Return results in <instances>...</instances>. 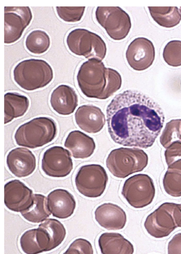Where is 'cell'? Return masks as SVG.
Segmentation results:
<instances>
[{"label":"cell","mask_w":181,"mask_h":254,"mask_svg":"<svg viewBox=\"0 0 181 254\" xmlns=\"http://www.w3.org/2000/svg\"><path fill=\"white\" fill-rule=\"evenodd\" d=\"M106 111L109 135L114 142L123 146L148 148L163 127L165 116L160 106L138 91L118 94Z\"/></svg>","instance_id":"1"},{"label":"cell","mask_w":181,"mask_h":254,"mask_svg":"<svg viewBox=\"0 0 181 254\" xmlns=\"http://www.w3.org/2000/svg\"><path fill=\"white\" fill-rule=\"evenodd\" d=\"M78 85L86 97L105 100L119 89L120 79L119 72L106 67L100 60L91 59L83 63L77 75Z\"/></svg>","instance_id":"2"},{"label":"cell","mask_w":181,"mask_h":254,"mask_svg":"<svg viewBox=\"0 0 181 254\" xmlns=\"http://www.w3.org/2000/svg\"><path fill=\"white\" fill-rule=\"evenodd\" d=\"M13 79L21 88L30 91L48 85L54 76L51 65L41 59H30L16 64L13 70Z\"/></svg>","instance_id":"3"},{"label":"cell","mask_w":181,"mask_h":254,"mask_svg":"<svg viewBox=\"0 0 181 254\" xmlns=\"http://www.w3.org/2000/svg\"><path fill=\"white\" fill-rule=\"evenodd\" d=\"M57 132L56 124L52 119L40 117L21 125L15 133L14 139L17 145L33 149L51 142Z\"/></svg>","instance_id":"4"},{"label":"cell","mask_w":181,"mask_h":254,"mask_svg":"<svg viewBox=\"0 0 181 254\" xmlns=\"http://www.w3.org/2000/svg\"><path fill=\"white\" fill-rule=\"evenodd\" d=\"M148 155L144 150L135 148L120 147L111 151L106 160L109 172L118 178H125L141 172L147 166Z\"/></svg>","instance_id":"5"},{"label":"cell","mask_w":181,"mask_h":254,"mask_svg":"<svg viewBox=\"0 0 181 254\" xmlns=\"http://www.w3.org/2000/svg\"><path fill=\"white\" fill-rule=\"evenodd\" d=\"M69 50L74 54L102 61L106 54V46L98 35L84 28L70 31L66 38Z\"/></svg>","instance_id":"6"},{"label":"cell","mask_w":181,"mask_h":254,"mask_svg":"<svg viewBox=\"0 0 181 254\" xmlns=\"http://www.w3.org/2000/svg\"><path fill=\"white\" fill-rule=\"evenodd\" d=\"M97 22L114 40L126 37L131 27V19L128 14L119 6H98L95 10Z\"/></svg>","instance_id":"7"},{"label":"cell","mask_w":181,"mask_h":254,"mask_svg":"<svg viewBox=\"0 0 181 254\" xmlns=\"http://www.w3.org/2000/svg\"><path fill=\"white\" fill-rule=\"evenodd\" d=\"M121 194L131 206L146 207L152 203L155 195L153 181L147 174L135 175L125 181Z\"/></svg>","instance_id":"8"},{"label":"cell","mask_w":181,"mask_h":254,"mask_svg":"<svg viewBox=\"0 0 181 254\" xmlns=\"http://www.w3.org/2000/svg\"><path fill=\"white\" fill-rule=\"evenodd\" d=\"M108 176L104 168L99 164H88L81 167L75 183L79 192L90 198L101 196L108 182Z\"/></svg>","instance_id":"9"},{"label":"cell","mask_w":181,"mask_h":254,"mask_svg":"<svg viewBox=\"0 0 181 254\" xmlns=\"http://www.w3.org/2000/svg\"><path fill=\"white\" fill-rule=\"evenodd\" d=\"M176 203L165 202L147 216L144 227L151 236L162 238L168 236L178 227L174 210Z\"/></svg>","instance_id":"10"},{"label":"cell","mask_w":181,"mask_h":254,"mask_svg":"<svg viewBox=\"0 0 181 254\" xmlns=\"http://www.w3.org/2000/svg\"><path fill=\"white\" fill-rule=\"evenodd\" d=\"M32 19L28 6H4V43L9 44L19 40Z\"/></svg>","instance_id":"11"},{"label":"cell","mask_w":181,"mask_h":254,"mask_svg":"<svg viewBox=\"0 0 181 254\" xmlns=\"http://www.w3.org/2000/svg\"><path fill=\"white\" fill-rule=\"evenodd\" d=\"M41 168L47 176L62 178L70 174L73 168V163L69 151L60 146H54L44 153Z\"/></svg>","instance_id":"12"},{"label":"cell","mask_w":181,"mask_h":254,"mask_svg":"<svg viewBox=\"0 0 181 254\" xmlns=\"http://www.w3.org/2000/svg\"><path fill=\"white\" fill-rule=\"evenodd\" d=\"M155 49L153 43L144 37L134 39L128 45L126 58L130 66L137 71H143L153 64Z\"/></svg>","instance_id":"13"},{"label":"cell","mask_w":181,"mask_h":254,"mask_svg":"<svg viewBox=\"0 0 181 254\" xmlns=\"http://www.w3.org/2000/svg\"><path fill=\"white\" fill-rule=\"evenodd\" d=\"M33 195L32 190L18 180L4 185V204L12 211L21 213L28 209L33 203Z\"/></svg>","instance_id":"14"},{"label":"cell","mask_w":181,"mask_h":254,"mask_svg":"<svg viewBox=\"0 0 181 254\" xmlns=\"http://www.w3.org/2000/svg\"><path fill=\"white\" fill-rule=\"evenodd\" d=\"M66 235L64 226L56 219H47L37 228L36 237L43 252L51 251L59 246L64 240Z\"/></svg>","instance_id":"15"},{"label":"cell","mask_w":181,"mask_h":254,"mask_svg":"<svg viewBox=\"0 0 181 254\" xmlns=\"http://www.w3.org/2000/svg\"><path fill=\"white\" fill-rule=\"evenodd\" d=\"M6 165L10 172L18 178L27 177L36 168V158L29 149L17 147L6 156Z\"/></svg>","instance_id":"16"},{"label":"cell","mask_w":181,"mask_h":254,"mask_svg":"<svg viewBox=\"0 0 181 254\" xmlns=\"http://www.w3.org/2000/svg\"><path fill=\"white\" fill-rule=\"evenodd\" d=\"M75 119L81 129L90 133L100 131L105 124V115L101 110L92 105L80 106L75 114Z\"/></svg>","instance_id":"17"},{"label":"cell","mask_w":181,"mask_h":254,"mask_svg":"<svg viewBox=\"0 0 181 254\" xmlns=\"http://www.w3.org/2000/svg\"><path fill=\"white\" fill-rule=\"evenodd\" d=\"M94 216L98 224L108 230L123 229L127 221L123 209L112 203H104L98 206L94 211Z\"/></svg>","instance_id":"18"},{"label":"cell","mask_w":181,"mask_h":254,"mask_svg":"<svg viewBox=\"0 0 181 254\" xmlns=\"http://www.w3.org/2000/svg\"><path fill=\"white\" fill-rule=\"evenodd\" d=\"M47 202L52 215L59 219H66L74 213L76 202L74 196L68 190L58 189L48 195Z\"/></svg>","instance_id":"19"},{"label":"cell","mask_w":181,"mask_h":254,"mask_svg":"<svg viewBox=\"0 0 181 254\" xmlns=\"http://www.w3.org/2000/svg\"><path fill=\"white\" fill-rule=\"evenodd\" d=\"M50 103L52 109L61 115L72 114L78 104V97L73 88L61 84L51 93Z\"/></svg>","instance_id":"20"},{"label":"cell","mask_w":181,"mask_h":254,"mask_svg":"<svg viewBox=\"0 0 181 254\" xmlns=\"http://www.w3.org/2000/svg\"><path fill=\"white\" fill-rule=\"evenodd\" d=\"M64 146L74 158L85 159L90 157L95 149L93 139L80 130H74L68 135Z\"/></svg>","instance_id":"21"},{"label":"cell","mask_w":181,"mask_h":254,"mask_svg":"<svg viewBox=\"0 0 181 254\" xmlns=\"http://www.w3.org/2000/svg\"><path fill=\"white\" fill-rule=\"evenodd\" d=\"M98 244L102 254H133L134 251L131 242L118 233H102Z\"/></svg>","instance_id":"22"},{"label":"cell","mask_w":181,"mask_h":254,"mask_svg":"<svg viewBox=\"0 0 181 254\" xmlns=\"http://www.w3.org/2000/svg\"><path fill=\"white\" fill-rule=\"evenodd\" d=\"M29 106L28 98L16 92H7L4 95V124L14 118L23 116Z\"/></svg>","instance_id":"23"},{"label":"cell","mask_w":181,"mask_h":254,"mask_svg":"<svg viewBox=\"0 0 181 254\" xmlns=\"http://www.w3.org/2000/svg\"><path fill=\"white\" fill-rule=\"evenodd\" d=\"M150 15L160 26L172 28L179 24L181 13L177 6H149Z\"/></svg>","instance_id":"24"},{"label":"cell","mask_w":181,"mask_h":254,"mask_svg":"<svg viewBox=\"0 0 181 254\" xmlns=\"http://www.w3.org/2000/svg\"><path fill=\"white\" fill-rule=\"evenodd\" d=\"M163 184L167 193L173 197L181 196V159L168 166Z\"/></svg>","instance_id":"25"},{"label":"cell","mask_w":181,"mask_h":254,"mask_svg":"<svg viewBox=\"0 0 181 254\" xmlns=\"http://www.w3.org/2000/svg\"><path fill=\"white\" fill-rule=\"evenodd\" d=\"M26 220L38 223L46 220L51 215L47 202L46 197L41 194H34L33 201L26 210L21 212Z\"/></svg>","instance_id":"26"},{"label":"cell","mask_w":181,"mask_h":254,"mask_svg":"<svg viewBox=\"0 0 181 254\" xmlns=\"http://www.w3.org/2000/svg\"><path fill=\"white\" fill-rule=\"evenodd\" d=\"M25 47L30 53L40 55L46 52L50 46V39L48 34L41 30L31 31L27 36Z\"/></svg>","instance_id":"27"},{"label":"cell","mask_w":181,"mask_h":254,"mask_svg":"<svg viewBox=\"0 0 181 254\" xmlns=\"http://www.w3.org/2000/svg\"><path fill=\"white\" fill-rule=\"evenodd\" d=\"M160 141L165 148L175 142H181V119L172 120L166 124Z\"/></svg>","instance_id":"28"},{"label":"cell","mask_w":181,"mask_h":254,"mask_svg":"<svg viewBox=\"0 0 181 254\" xmlns=\"http://www.w3.org/2000/svg\"><path fill=\"white\" fill-rule=\"evenodd\" d=\"M163 57L168 65L173 67L181 66V41L169 42L164 49Z\"/></svg>","instance_id":"29"},{"label":"cell","mask_w":181,"mask_h":254,"mask_svg":"<svg viewBox=\"0 0 181 254\" xmlns=\"http://www.w3.org/2000/svg\"><path fill=\"white\" fill-rule=\"evenodd\" d=\"M37 229L25 231L20 239L22 251L26 254H39L43 253L36 237Z\"/></svg>","instance_id":"30"},{"label":"cell","mask_w":181,"mask_h":254,"mask_svg":"<svg viewBox=\"0 0 181 254\" xmlns=\"http://www.w3.org/2000/svg\"><path fill=\"white\" fill-rule=\"evenodd\" d=\"M85 6H56V10L58 16L67 22H77L81 20Z\"/></svg>","instance_id":"31"},{"label":"cell","mask_w":181,"mask_h":254,"mask_svg":"<svg viewBox=\"0 0 181 254\" xmlns=\"http://www.w3.org/2000/svg\"><path fill=\"white\" fill-rule=\"evenodd\" d=\"M63 254H93L91 244L87 240L78 238L74 240Z\"/></svg>","instance_id":"32"},{"label":"cell","mask_w":181,"mask_h":254,"mask_svg":"<svg viewBox=\"0 0 181 254\" xmlns=\"http://www.w3.org/2000/svg\"><path fill=\"white\" fill-rule=\"evenodd\" d=\"M166 162L169 166L173 162L181 159V142L173 143L165 151Z\"/></svg>","instance_id":"33"},{"label":"cell","mask_w":181,"mask_h":254,"mask_svg":"<svg viewBox=\"0 0 181 254\" xmlns=\"http://www.w3.org/2000/svg\"><path fill=\"white\" fill-rule=\"evenodd\" d=\"M168 254H181V233L174 236L169 242Z\"/></svg>","instance_id":"34"},{"label":"cell","mask_w":181,"mask_h":254,"mask_svg":"<svg viewBox=\"0 0 181 254\" xmlns=\"http://www.w3.org/2000/svg\"><path fill=\"white\" fill-rule=\"evenodd\" d=\"M180 209V219L179 222L177 224V226L179 227H181V204H179Z\"/></svg>","instance_id":"35"},{"label":"cell","mask_w":181,"mask_h":254,"mask_svg":"<svg viewBox=\"0 0 181 254\" xmlns=\"http://www.w3.org/2000/svg\"><path fill=\"white\" fill-rule=\"evenodd\" d=\"M180 10L181 11V7H180Z\"/></svg>","instance_id":"36"}]
</instances>
